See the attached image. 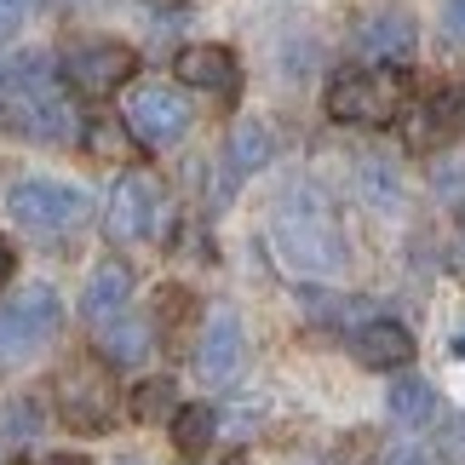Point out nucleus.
I'll return each mask as SVG.
<instances>
[{"mask_svg":"<svg viewBox=\"0 0 465 465\" xmlns=\"http://www.w3.org/2000/svg\"><path fill=\"white\" fill-rule=\"evenodd\" d=\"M271 242L282 264H293L299 276H339L345 271V236H339L333 207L316 190H288L276 202L271 219Z\"/></svg>","mask_w":465,"mask_h":465,"instance_id":"obj_1","label":"nucleus"},{"mask_svg":"<svg viewBox=\"0 0 465 465\" xmlns=\"http://www.w3.org/2000/svg\"><path fill=\"white\" fill-rule=\"evenodd\" d=\"M0 121L17 138H35V144H69L75 138V115L52 81L46 58H24V69L6 75V93H0Z\"/></svg>","mask_w":465,"mask_h":465,"instance_id":"obj_2","label":"nucleus"},{"mask_svg":"<svg viewBox=\"0 0 465 465\" xmlns=\"http://www.w3.org/2000/svg\"><path fill=\"white\" fill-rule=\"evenodd\" d=\"M402 104H408L402 69H345L328 86V115L345 127H385L402 115Z\"/></svg>","mask_w":465,"mask_h":465,"instance_id":"obj_3","label":"nucleus"},{"mask_svg":"<svg viewBox=\"0 0 465 465\" xmlns=\"http://www.w3.org/2000/svg\"><path fill=\"white\" fill-rule=\"evenodd\" d=\"M133 75H138V52L127 41H110V35H75V41H64V81L75 93L110 98Z\"/></svg>","mask_w":465,"mask_h":465,"instance_id":"obj_4","label":"nucleus"},{"mask_svg":"<svg viewBox=\"0 0 465 465\" xmlns=\"http://www.w3.org/2000/svg\"><path fill=\"white\" fill-rule=\"evenodd\" d=\"M58 414H64L69 431L98 437L104 425L115 420V385H110V368L93 362V356L69 362V368L58 373Z\"/></svg>","mask_w":465,"mask_h":465,"instance_id":"obj_5","label":"nucleus"},{"mask_svg":"<svg viewBox=\"0 0 465 465\" xmlns=\"http://www.w3.org/2000/svg\"><path fill=\"white\" fill-rule=\"evenodd\" d=\"M6 213L24 230H35V236H58V230H75L93 207H86V195L75 184H58V178H24V184H12Z\"/></svg>","mask_w":465,"mask_h":465,"instance_id":"obj_6","label":"nucleus"},{"mask_svg":"<svg viewBox=\"0 0 465 465\" xmlns=\"http://www.w3.org/2000/svg\"><path fill=\"white\" fill-rule=\"evenodd\" d=\"M58 322H64V305H58L52 288L17 293V305L0 311V362H24V356H35L52 333H58Z\"/></svg>","mask_w":465,"mask_h":465,"instance_id":"obj_7","label":"nucleus"},{"mask_svg":"<svg viewBox=\"0 0 465 465\" xmlns=\"http://www.w3.org/2000/svg\"><path fill=\"white\" fill-rule=\"evenodd\" d=\"M460 133H465V86H437L431 98H420L414 110L402 115V144L414 155L449 150Z\"/></svg>","mask_w":465,"mask_h":465,"instance_id":"obj_8","label":"nucleus"},{"mask_svg":"<svg viewBox=\"0 0 465 465\" xmlns=\"http://www.w3.org/2000/svg\"><path fill=\"white\" fill-rule=\"evenodd\" d=\"M161 219H167V190L155 184V173H127L110 195V230L138 242V236H155Z\"/></svg>","mask_w":465,"mask_h":465,"instance_id":"obj_9","label":"nucleus"},{"mask_svg":"<svg viewBox=\"0 0 465 465\" xmlns=\"http://www.w3.org/2000/svg\"><path fill=\"white\" fill-rule=\"evenodd\" d=\"M127 127H133L138 144H150V150L178 144L184 127H190V104L178 98L173 86H138V93H133V110H127Z\"/></svg>","mask_w":465,"mask_h":465,"instance_id":"obj_10","label":"nucleus"},{"mask_svg":"<svg viewBox=\"0 0 465 465\" xmlns=\"http://www.w3.org/2000/svg\"><path fill=\"white\" fill-rule=\"evenodd\" d=\"M236 368H242V316L219 305L202 328V345H195V373L207 385H224Z\"/></svg>","mask_w":465,"mask_h":465,"instance_id":"obj_11","label":"nucleus"},{"mask_svg":"<svg viewBox=\"0 0 465 465\" xmlns=\"http://www.w3.org/2000/svg\"><path fill=\"white\" fill-rule=\"evenodd\" d=\"M173 69L184 86H195L207 98H236V86H242V69H236V52L230 46H184Z\"/></svg>","mask_w":465,"mask_h":465,"instance_id":"obj_12","label":"nucleus"},{"mask_svg":"<svg viewBox=\"0 0 465 465\" xmlns=\"http://www.w3.org/2000/svg\"><path fill=\"white\" fill-rule=\"evenodd\" d=\"M351 351L362 368H408L414 362V333L402 322H362L351 333Z\"/></svg>","mask_w":465,"mask_h":465,"instance_id":"obj_13","label":"nucleus"},{"mask_svg":"<svg viewBox=\"0 0 465 465\" xmlns=\"http://www.w3.org/2000/svg\"><path fill=\"white\" fill-rule=\"evenodd\" d=\"M127 299H133V271L121 259H104L93 276H86V288H81V316L86 322H115L121 311H127Z\"/></svg>","mask_w":465,"mask_h":465,"instance_id":"obj_14","label":"nucleus"},{"mask_svg":"<svg viewBox=\"0 0 465 465\" xmlns=\"http://www.w3.org/2000/svg\"><path fill=\"white\" fill-rule=\"evenodd\" d=\"M356 46L380 64H402L414 52V17L408 12H373L362 29H356Z\"/></svg>","mask_w":465,"mask_h":465,"instance_id":"obj_15","label":"nucleus"},{"mask_svg":"<svg viewBox=\"0 0 465 465\" xmlns=\"http://www.w3.org/2000/svg\"><path fill=\"white\" fill-rule=\"evenodd\" d=\"M98 351H104V362H115V368L144 362V356H150V322H138V316H115V322H104Z\"/></svg>","mask_w":465,"mask_h":465,"instance_id":"obj_16","label":"nucleus"},{"mask_svg":"<svg viewBox=\"0 0 465 465\" xmlns=\"http://www.w3.org/2000/svg\"><path fill=\"white\" fill-rule=\"evenodd\" d=\"M213 437H219V408L213 402H184L173 414V449L178 454H202V449H213Z\"/></svg>","mask_w":465,"mask_h":465,"instance_id":"obj_17","label":"nucleus"},{"mask_svg":"<svg viewBox=\"0 0 465 465\" xmlns=\"http://www.w3.org/2000/svg\"><path fill=\"white\" fill-rule=\"evenodd\" d=\"M385 402H391V420H402V425H425V420L437 414V391L425 385V380H414V373L391 385Z\"/></svg>","mask_w":465,"mask_h":465,"instance_id":"obj_18","label":"nucleus"},{"mask_svg":"<svg viewBox=\"0 0 465 465\" xmlns=\"http://www.w3.org/2000/svg\"><path fill=\"white\" fill-rule=\"evenodd\" d=\"M264 161H271V133H264L259 121H236V133H230V173L247 178V173H259Z\"/></svg>","mask_w":465,"mask_h":465,"instance_id":"obj_19","label":"nucleus"},{"mask_svg":"<svg viewBox=\"0 0 465 465\" xmlns=\"http://www.w3.org/2000/svg\"><path fill=\"white\" fill-rule=\"evenodd\" d=\"M178 391H173V380H144L133 391V420L138 425H155V420H173L178 414Z\"/></svg>","mask_w":465,"mask_h":465,"instance_id":"obj_20","label":"nucleus"},{"mask_svg":"<svg viewBox=\"0 0 465 465\" xmlns=\"http://www.w3.org/2000/svg\"><path fill=\"white\" fill-rule=\"evenodd\" d=\"M133 144H138L133 127H121V121H110V115L86 127V150L104 155V161H127V155H133Z\"/></svg>","mask_w":465,"mask_h":465,"instance_id":"obj_21","label":"nucleus"},{"mask_svg":"<svg viewBox=\"0 0 465 465\" xmlns=\"http://www.w3.org/2000/svg\"><path fill=\"white\" fill-rule=\"evenodd\" d=\"M6 437H35V408L29 402L6 408Z\"/></svg>","mask_w":465,"mask_h":465,"instance_id":"obj_22","label":"nucleus"},{"mask_svg":"<svg viewBox=\"0 0 465 465\" xmlns=\"http://www.w3.org/2000/svg\"><path fill=\"white\" fill-rule=\"evenodd\" d=\"M442 454H449L454 465H465V414L449 425V431H442Z\"/></svg>","mask_w":465,"mask_h":465,"instance_id":"obj_23","label":"nucleus"},{"mask_svg":"<svg viewBox=\"0 0 465 465\" xmlns=\"http://www.w3.org/2000/svg\"><path fill=\"white\" fill-rule=\"evenodd\" d=\"M24 6H29V0H0V41H6V35H17V24H24Z\"/></svg>","mask_w":465,"mask_h":465,"instance_id":"obj_24","label":"nucleus"},{"mask_svg":"<svg viewBox=\"0 0 465 465\" xmlns=\"http://www.w3.org/2000/svg\"><path fill=\"white\" fill-rule=\"evenodd\" d=\"M442 29H449V41H465V0H449V6H442Z\"/></svg>","mask_w":465,"mask_h":465,"instance_id":"obj_25","label":"nucleus"},{"mask_svg":"<svg viewBox=\"0 0 465 465\" xmlns=\"http://www.w3.org/2000/svg\"><path fill=\"white\" fill-rule=\"evenodd\" d=\"M12 264H17V259H12V242L0 236V288H6V282H12Z\"/></svg>","mask_w":465,"mask_h":465,"instance_id":"obj_26","label":"nucleus"},{"mask_svg":"<svg viewBox=\"0 0 465 465\" xmlns=\"http://www.w3.org/2000/svg\"><path fill=\"white\" fill-rule=\"evenodd\" d=\"M35 465H86L81 454H52V460H35Z\"/></svg>","mask_w":465,"mask_h":465,"instance_id":"obj_27","label":"nucleus"},{"mask_svg":"<svg viewBox=\"0 0 465 465\" xmlns=\"http://www.w3.org/2000/svg\"><path fill=\"white\" fill-rule=\"evenodd\" d=\"M391 465H425L420 454H397V460H391Z\"/></svg>","mask_w":465,"mask_h":465,"instance_id":"obj_28","label":"nucleus"},{"mask_svg":"<svg viewBox=\"0 0 465 465\" xmlns=\"http://www.w3.org/2000/svg\"><path fill=\"white\" fill-rule=\"evenodd\" d=\"M121 465H144V460H121Z\"/></svg>","mask_w":465,"mask_h":465,"instance_id":"obj_29","label":"nucleus"}]
</instances>
